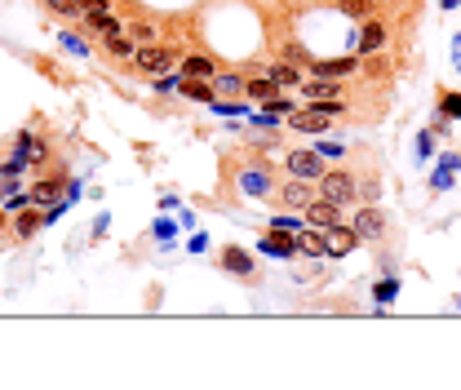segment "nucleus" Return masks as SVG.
Returning a JSON list of instances; mask_svg holds the SVG:
<instances>
[{
    "mask_svg": "<svg viewBox=\"0 0 461 390\" xmlns=\"http://www.w3.org/2000/svg\"><path fill=\"white\" fill-rule=\"evenodd\" d=\"M302 217L315 226V231H333V226H342V204H333V200H311L306 209H302Z\"/></svg>",
    "mask_w": 461,
    "mask_h": 390,
    "instance_id": "nucleus-2",
    "label": "nucleus"
},
{
    "mask_svg": "<svg viewBox=\"0 0 461 390\" xmlns=\"http://www.w3.org/2000/svg\"><path fill=\"white\" fill-rule=\"evenodd\" d=\"M45 5H49V14H58V18H80L71 0H45Z\"/></svg>",
    "mask_w": 461,
    "mask_h": 390,
    "instance_id": "nucleus-27",
    "label": "nucleus"
},
{
    "mask_svg": "<svg viewBox=\"0 0 461 390\" xmlns=\"http://www.w3.org/2000/svg\"><path fill=\"white\" fill-rule=\"evenodd\" d=\"M155 235H160V240H173V222H155Z\"/></svg>",
    "mask_w": 461,
    "mask_h": 390,
    "instance_id": "nucleus-36",
    "label": "nucleus"
},
{
    "mask_svg": "<svg viewBox=\"0 0 461 390\" xmlns=\"http://www.w3.org/2000/svg\"><path fill=\"white\" fill-rule=\"evenodd\" d=\"M439 111H444V120H461V93H444Z\"/></svg>",
    "mask_w": 461,
    "mask_h": 390,
    "instance_id": "nucleus-25",
    "label": "nucleus"
},
{
    "mask_svg": "<svg viewBox=\"0 0 461 390\" xmlns=\"http://www.w3.org/2000/svg\"><path fill=\"white\" fill-rule=\"evenodd\" d=\"M244 89H249L253 98H258V102H271V98H275V89H280V84H275L271 76H266V80H249Z\"/></svg>",
    "mask_w": 461,
    "mask_h": 390,
    "instance_id": "nucleus-19",
    "label": "nucleus"
},
{
    "mask_svg": "<svg viewBox=\"0 0 461 390\" xmlns=\"http://www.w3.org/2000/svg\"><path fill=\"white\" fill-rule=\"evenodd\" d=\"M297 253H306V258H329V235H315V231H297Z\"/></svg>",
    "mask_w": 461,
    "mask_h": 390,
    "instance_id": "nucleus-10",
    "label": "nucleus"
},
{
    "mask_svg": "<svg viewBox=\"0 0 461 390\" xmlns=\"http://www.w3.org/2000/svg\"><path fill=\"white\" fill-rule=\"evenodd\" d=\"M280 200L288 204V209H306V204L315 200V191H311V182H306V178H293V182H284Z\"/></svg>",
    "mask_w": 461,
    "mask_h": 390,
    "instance_id": "nucleus-6",
    "label": "nucleus"
},
{
    "mask_svg": "<svg viewBox=\"0 0 461 390\" xmlns=\"http://www.w3.org/2000/svg\"><path fill=\"white\" fill-rule=\"evenodd\" d=\"M58 195V182H40V187H36V200H54Z\"/></svg>",
    "mask_w": 461,
    "mask_h": 390,
    "instance_id": "nucleus-34",
    "label": "nucleus"
},
{
    "mask_svg": "<svg viewBox=\"0 0 461 390\" xmlns=\"http://www.w3.org/2000/svg\"><path fill=\"white\" fill-rule=\"evenodd\" d=\"M355 244H359L355 226H333V231H329V258H346Z\"/></svg>",
    "mask_w": 461,
    "mask_h": 390,
    "instance_id": "nucleus-8",
    "label": "nucleus"
},
{
    "mask_svg": "<svg viewBox=\"0 0 461 390\" xmlns=\"http://www.w3.org/2000/svg\"><path fill=\"white\" fill-rule=\"evenodd\" d=\"M213 89L222 98H235L240 89H244V80H240V76H213Z\"/></svg>",
    "mask_w": 461,
    "mask_h": 390,
    "instance_id": "nucleus-23",
    "label": "nucleus"
},
{
    "mask_svg": "<svg viewBox=\"0 0 461 390\" xmlns=\"http://www.w3.org/2000/svg\"><path fill=\"white\" fill-rule=\"evenodd\" d=\"M311 67H315L320 80H342V76L355 71V58H333V63H311Z\"/></svg>",
    "mask_w": 461,
    "mask_h": 390,
    "instance_id": "nucleus-13",
    "label": "nucleus"
},
{
    "mask_svg": "<svg viewBox=\"0 0 461 390\" xmlns=\"http://www.w3.org/2000/svg\"><path fill=\"white\" fill-rule=\"evenodd\" d=\"M76 5V14L84 18V14H107V0H71Z\"/></svg>",
    "mask_w": 461,
    "mask_h": 390,
    "instance_id": "nucleus-26",
    "label": "nucleus"
},
{
    "mask_svg": "<svg viewBox=\"0 0 461 390\" xmlns=\"http://www.w3.org/2000/svg\"><path fill=\"white\" fill-rule=\"evenodd\" d=\"M395 292H399V284H395V279H382V284L373 288V297H377V302H395Z\"/></svg>",
    "mask_w": 461,
    "mask_h": 390,
    "instance_id": "nucleus-29",
    "label": "nucleus"
},
{
    "mask_svg": "<svg viewBox=\"0 0 461 390\" xmlns=\"http://www.w3.org/2000/svg\"><path fill=\"white\" fill-rule=\"evenodd\" d=\"M129 36H138V40H155V31H151V27H129Z\"/></svg>",
    "mask_w": 461,
    "mask_h": 390,
    "instance_id": "nucleus-37",
    "label": "nucleus"
},
{
    "mask_svg": "<svg viewBox=\"0 0 461 390\" xmlns=\"http://www.w3.org/2000/svg\"><path fill=\"white\" fill-rule=\"evenodd\" d=\"M107 49H111L116 58H133V40L125 31H116V36H107Z\"/></svg>",
    "mask_w": 461,
    "mask_h": 390,
    "instance_id": "nucleus-22",
    "label": "nucleus"
},
{
    "mask_svg": "<svg viewBox=\"0 0 461 390\" xmlns=\"http://www.w3.org/2000/svg\"><path fill=\"white\" fill-rule=\"evenodd\" d=\"M58 40H63V49H67V54H76V58H89V45H84L76 31H63Z\"/></svg>",
    "mask_w": 461,
    "mask_h": 390,
    "instance_id": "nucleus-24",
    "label": "nucleus"
},
{
    "mask_svg": "<svg viewBox=\"0 0 461 390\" xmlns=\"http://www.w3.org/2000/svg\"><path fill=\"white\" fill-rule=\"evenodd\" d=\"M461 5V0H444V9H457Z\"/></svg>",
    "mask_w": 461,
    "mask_h": 390,
    "instance_id": "nucleus-38",
    "label": "nucleus"
},
{
    "mask_svg": "<svg viewBox=\"0 0 461 390\" xmlns=\"http://www.w3.org/2000/svg\"><path fill=\"white\" fill-rule=\"evenodd\" d=\"M240 191L244 195H266L271 191V173H266V169H244V173H240Z\"/></svg>",
    "mask_w": 461,
    "mask_h": 390,
    "instance_id": "nucleus-12",
    "label": "nucleus"
},
{
    "mask_svg": "<svg viewBox=\"0 0 461 390\" xmlns=\"http://www.w3.org/2000/svg\"><path fill=\"white\" fill-rule=\"evenodd\" d=\"M457 306H461V302H457Z\"/></svg>",
    "mask_w": 461,
    "mask_h": 390,
    "instance_id": "nucleus-39",
    "label": "nucleus"
},
{
    "mask_svg": "<svg viewBox=\"0 0 461 390\" xmlns=\"http://www.w3.org/2000/svg\"><path fill=\"white\" fill-rule=\"evenodd\" d=\"M182 76H187V80H213L217 76V67L209 63V58H187V63H182Z\"/></svg>",
    "mask_w": 461,
    "mask_h": 390,
    "instance_id": "nucleus-15",
    "label": "nucleus"
},
{
    "mask_svg": "<svg viewBox=\"0 0 461 390\" xmlns=\"http://www.w3.org/2000/svg\"><path fill=\"white\" fill-rule=\"evenodd\" d=\"M315 151H320L324 160H333V155H337V160H342V151H346V146H342V142H333V138H324L320 146H315Z\"/></svg>",
    "mask_w": 461,
    "mask_h": 390,
    "instance_id": "nucleus-30",
    "label": "nucleus"
},
{
    "mask_svg": "<svg viewBox=\"0 0 461 390\" xmlns=\"http://www.w3.org/2000/svg\"><path fill=\"white\" fill-rule=\"evenodd\" d=\"M271 80L280 84V89H288V84H302V71L284 63V67H271Z\"/></svg>",
    "mask_w": 461,
    "mask_h": 390,
    "instance_id": "nucleus-21",
    "label": "nucleus"
},
{
    "mask_svg": "<svg viewBox=\"0 0 461 390\" xmlns=\"http://www.w3.org/2000/svg\"><path fill=\"white\" fill-rule=\"evenodd\" d=\"M288 173L306 178V182H320L329 169H324V155L320 151H293V155H288Z\"/></svg>",
    "mask_w": 461,
    "mask_h": 390,
    "instance_id": "nucleus-3",
    "label": "nucleus"
},
{
    "mask_svg": "<svg viewBox=\"0 0 461 390\" xmlns=\"http://www.w3.org/2000/svg\"><path fill=\"white\" fill-rule=\"evenodd\" d=\"M40 222H45V213H27V217L18 222V235H31V231L40 226Z\"/></svg>",
    "mask_w": 461,
    "mask_h": 390,
    "instance_id": "nucleus-32",
    "label": "nucleus"
},
{
    "mask_svg": "<svg viewBox=\"0 0 461 390\" xmlns=\"http://www.w3.org/2000/svg\"><path fill=\"white\" fill-rule=\"evenodd\" d=\"M355 235H373V240L382 235V213L373 209V204H368V209H359V213H355Z\"/></svg>",
    "mask_w": 461,
    "mask_h": 390,
    "instance_id": "nucleus-14",
    "label": "nucleus"
},
{
    "mask_svg": "<svg viewBox=\"0 0 461 390\" xmlns=\"http://www.w3.org/2000/svg\"><path fill=\"white\" fill-rule=\"evenodd\" d=\"M226 271H235V275H253V258L244 249H226V258H222Z\"/></svg>",
    "mask_w": 461,
    "mask_h": 390,
    "instance_id": "nucleus-16",
    "label": "nucleus"
},
{
    "mask_svg": "<svg viewBox=\"0 0 461 390\" xmlns=\"http://www.w3.org/2000/svg\"><path fill=\"white\" fill-rule=\"evenodd\" d=\"M355 178H350V173H342V169H329V173H324L320 178V195H324V200H333V204H350V200H355Z\"/></svg>",
    "mask_w": 461,
    "mask_h": 390,
    "instance_id": "nucleus-1",
    "label": "nucleus"
},
{
    "mask_svg": "<svg viewBox=\"0 0 461 390\" xmlns=\"http://www.w3.org/2000/svg\"><path fill=\"white\" fill-rule=\"evenodd\" d=\"M342 5V14H350V18H364L368 14V0H337Z\"/></svg>",
    "mask_w": 461,
    "mask_h": 390,
    "instance_id": "nucleus-28",
    "label": "nucleus"
},
{
    "mask_svg": "<svg viewBox=\"0 0 461 390\" xmlns=\"http://www.w3.org/2000/svg\"><path fill=\"white\" fill-rule=\"evenodd\" d=\"M430 151H435V133L426 129V133H421V138H417V155H421V160H426Z\"/></svg>",
    "mask_w": 461,
    "mask_h": 390,
    "instance_id": "nucleus-33",
    "label": "nucleus"
},
{
    "mask_svg": "<svg viewBox=\"0 0 461 390\" xmlns=\"http://www.w3.org/2000/svg\"><path fill=\"white\" fill-rule=\"evenodd\" d=\"M178 89L187 93V98H196V102H209V98H213V84L209 80H187V76H182Z\"/></svg>",
    "mask_w": 461,
    "mask_h": 390,
    "instance_id": "nucleus-17",
    "label": "nucleus"
},
{
    "mask_svg": "<svg viewBox=\"0 0 461 390\" xmlns=\"http://www.w3.org/2000/svg\"><path fill=\"white\" fill-rule=\"evenodd\" d=\"M382 45H386V27L382 22H364V31L355 36V49L359 54H377Z\"/></svg>",
    "mask_w": 461,
    "mask_h": 390,
    "instance_id": "nucleus-9",
    "label": "nucleus"
},
{
    "mask_svg": "<svg viewBox=\"0 0 461 390\" xmlns=\"http://www.w3.org/2000/svg\"><path fill=\"white\" fill-rule=\"evenodd\" d=\"M457 169H461V160H457V155H453V151H448V155H444V160H439V164H435V173H430V187H435V191H444V187H453V178H457Z\"/></svg>",
    "mask_w": 461,
    "mask_h": 390,
    "instance_id": "nucleus-11",
    "label": "nucleus"
},
{
    "mask_svg": "<svg viewBox=\"0 0 461 390\" xmlns=\"http://www.w3.org/2000/svg\"><path fill=\"white\" fill-rule=\"evenodd\" d=\"M133 58H138V67L147 71V76H164V71L173 67V49H169V45H147V49H138Z\"/></svg>",
    "mask_w": 461,
    "mask_h": 390,
    "instance_id": "nucleus-4",
    "label": "nucleus"
},
{
    "mask_svg": "<svg viewBox=\"0 0 461 390\" xmlns=\"http://www.w3.org/2000/svg\"><path fill=\"white\" fill-rule=\"evenodd\" d=\"M302 93H306V98H315V102H324V98H333V93H337V80H311Z\"/></svg>",
    "mask_w": 461,
    "mask_h": 390,
    "instance_id": "nucleus-20",
    "label": "nucleus"
},
{
    "mask_svg": "<svg viewBox=\"0 0 461 390\" xmlns=\"http://www.w3.org/2000/svg\"><path fill=\"white\" fill-rule=\"evenodd\" d=\"M271 231H288V235H297V231H302V222H297V217H275V222H271Z\"/></svg>",
    "mask_w": 461,
    "mask_h": 390,
    "instance_id": "nucleus-31",
    "label": "nucleus"
},
{
    "mask_svg": "<svg viewBox=\"0 0 461 390\" xmlns=\"http://www.w3.org/2000/svg\"><path fill=\"white\" fill-rule=\"evenodd\" d=\"M453 67H457V71H461V31H457V36H453Z\"/></svg>",
    "mask_w": 461,
    "mask_h": 390,
    "instance_id": "nucleus-35",
    "label": "nucleus"
},
{
    "mask_svg": "<svg viewBox=\"0 0 461 390\" xmlns=\"http://www.w3.org/2000/svg\"><path fill=\"white\" fill-rule=\"evenodd\" d=\"M329 120L333 116H324L320 107H311V111H293V116H288V125L302 129V133H324V129H329Z\"/></svg>",
    "mask_w": 461,
    "mask_h": 390,
    "instance_id": "nucleus-7",
    "label": "nucleus"
},
{
    "mask_svg": "<svg viewBox=\"0 0 461 390\" xmlns=\"http://www.w3.org/2000/svg\"><path fill=\"white\" fill-rule=\"evenodd\" d=\"M84 22H89V27L98 31L102 40H107V36H116V31H125V27H120L116 18H107V14H84Z\"/></svg>",
    "mask_w": 461,
    "mask_h": 390,
    "instance_id": "nucleus-18",
    "label": "nucleus"
},
{
    "mask_svg": "<svg viewBox=\"0 0 461 390\" xmlns=\"http://www.w3.org/2000/svg\"><path fill=\"white\" fill-rule=\"evenodd\" d=\"M262 253H271V258H293L297 253V240H288V231H271V235L258 240Z\"/></svg>",
    "mask_w": 461,
    "mask_h": 390,
    "instance_id": "nucleus-5",
    "label": "nucleus"
}]
</instances>
